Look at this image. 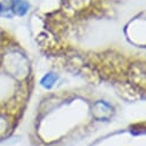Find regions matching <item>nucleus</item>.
I'll return each mask as SVG.
<instances>
[{
    "label": "nucleus",
    "mask_w": 146,
    "mask_h": 146,
    "mask_svg": "<svg viewBox=\"0 0 146 146\" xmlns=\"http://www.w3.org/2000/svg\"><path fill=\"white\" fill-rule=\"evenodd\" d=\"M56 78H58V76H55L54 74H47V75L42 80L40 83H42V85L45 86V88H51V86L55 83Z\"/></svg>",
    "instance_id": "2"
},
{
    "label": "nucleus",
    "mask_w": 146,
    "mask_h": 146,
    "mask_svg": "<svg viewBox=\"0 0 146 146\" xmlns=\"http://www.w3.org/2000/svg\"><path fill=\"white\" fill-rule=\"evenodd\" d=\"M14 11L17 13V14H20V15H23V14H25L27 13V11H28V8H29V5L25 3V1H23V0H16V1L14 3Z\"/></svg>",
    "instance_id": "1"
}]
</instances>
